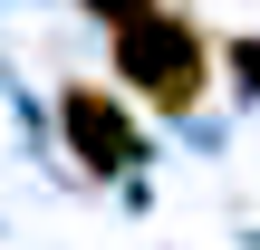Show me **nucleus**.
Wrapping results in <instances>:
<instances>
[{
    "mask_svg": "<svg viewBox=\"0 0 260 250\" xmlns=\"http://www.w3.org/2000/svg\"><path fill=\"white\" fill-rule=\"evenodd\" d=\"M203 67H212V48H203V29H193V19H174V10H154V19H135V29H116V77H125L145 106H164V116L203 106Z\"/></svg>",
    "mask_w": 260,
    "mask_h": 250,
    "instance_id": "nucleus-1",
    "label": "nucleus"
},
{
    "mask_svg": "<svg viewBox=\"0 0 260 250\" xmlns=\"http://www.w3.org/2000/svg\"><path fill=\"white\" fill-rule=\"evenodd\" d=\"M58 125H68V145H77V164L87 173H125L145 145H135V116L106 96V87H68L58 96Z\"/></svg>",
    "mask_w": 260,
    "mask_h": 250,
    "instance_id": "nucleus-2",
    "label": "nucleus"
},
{
    "mask_svg": "<svg viewBox=\"0 0 260 250\" xmlns=\"http://www.w3.org/2000/svg\"><path fill=\"white\" fill-rule=\"evenodd\" d=\"M96 19H116V29H135V19H154V0H87Z\"/></svg>",
    "mask_w": 260,
    "mask_h": 250,
    "instance_id": "nucleus-3",
    "label": "nucleus"
},
{
    "mask_svg": "<svg viewBox=\"0 0 260 250\" xmlns=\"http://www.w3.org/2000/svg\"><path fill=\"white\" fill-rule=\"evenodd\" d=\"M232 87H260V48H251V39L232 48Z\"/></svg>",
    "mask_w": 260,
    "mask_h": 250,
    "instance_id": "nucleus-4",
    "label": "nucleus"
}]
</instances>
